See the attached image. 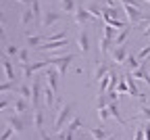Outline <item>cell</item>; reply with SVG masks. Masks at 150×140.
I'll return each mask as SVG.
<instances>
[{
  "mask_svg": "<svg viewBox=\"0 0 150 140\" xmlns=\"http://www.w3.org/2000/svg\"><path fill=\"white\" fill-rule=\"evenodd\" d=\"M129 31H131V25H127V27H125V31H121V34H119V36L115 38V44H117V46H123V42L127 40Z\"/></svg>",
  "mask_w": 150,
  "mask_h": 140,
  "instance_id": "obj_26",
  "label": "cell"
},
{
  "mask_svg": "<svg viewBox=\"0 0 150 140\" xmlns=\"http://www.w3.org/2000/svg\"><path fill=\"white\" fill-rule=\"evenodd\" d=\"M44 101H46V107H48V109L54 107V90H52L48 84L44 86Z\"/></svg>",
  "mask_w": 150,
  "mask_h": 140,
  "instance_id": "obj_17",
  "label": "cell"
},
{
  "mask_svg": "<svg viewBox=\"0 0 150 140\" xmlns=\"http://www.w3.org/2000/svg\"><path fill=\"white\" fill-rule=\"evenodd\" d=\"M38 132H40V136H42V140H54V138H50V136H48V134H46L44 130H38Z\"/></svg>",
  "mask_w": 150,
  "mask_h": 140,
  "instance_id": "obj_45",
  "label": "cell"
},
{
  "mask_svg": "<svg viewBox=\"0 0 150 140\" xmlns=\"http://www.w3.org/2000/svg\"><path fill=\"white\" fill-rule=\"evenodd\" d=\"M2 69H4V75L8 77V82H15V69H13V65H11V61L6 59V54H4V59H2Z\"/></svg>",
  "mask_w": 150,
  "mask_h": 140,
  "instance_id": "obj_14",
  "label": "cell"
},
{
  "mask_svg": "<svg viewBox=\"0 0 150 140\" xmlns=\"http://www.w3.org/2000/svg\"><path fill=\"white\" fill-rule=\"evenodd\" d=\"M117 92H119V94H129V86H127V79H125V77H121V82H119V86H117Z\"/></svg>",
  "mask_w": 150,
  "mask_h": 140,
  "instance_id": "obj_31",
  "label": "cell"
},
{
  "mask_svg": "<svg viewBox=\"0 0 150 140\" xmlns=\"http://www.w3.org/2000/svg\"><path fill=\"white\" fill-rule=\"evenodd\" d=\"M108 140H115V136H110V138H108Z\"/></svg>",
  "mask_w": 150,
  "mask_h": 140,
  "instance_id": "obj_49",
  "label": "cell"
},
{
  "mask_svg": "<svg viewBox=\"0 0 150 140\" xmlns=\"http://www.w3.org/2000/svg\"><path fill=\"white\" fill-rule=\"evenodd\" d=\"M142 36H144V38H150V23H148V27L142 31Z\"/></svg>",
  "mask_w": 150,
  "mask_h": 140,
  "instance_id": "obj_47",
  "label": "cell"
},
{
  "mask_svg": "<svg viewBox=\"0 0 150 140\" xmlns=\"http://www.w3.org/2000/svg\"><path fill=\"white\" fill-rule=\"evenodd\" d=\"M48 2H50V0H48Z\"/></svg>",
  "mask_w": 150,
  "mask_h": 140,
  "instance_id": "obj_51",
  "label": "cell"
},
{
  "mask_svg": "<svg viewBox=\"0 0 150 140\" xmlns=\"http://www.w3.org/2000/svg\"><path fill=\"white\" fill-rule=\"evenodd\" d=\"M127 56H129V52H127L125 46H115L110 50V59H112V63H115V65H125Z\"/></svg>",
  "mask_w": 150,
  "mask_h": 140,
  "instance_id": "obj_5",
  "label": "cell"
},
{
  "mask_svg": "<svg viewBox=\"0 0 150 140\" xmlns=\"http://www.w3.org/2000/svg\"><path fill=\"white\" fill-rule=\"evenodd\" d=\"M79 126H81V119H79V117H75V119H73V121H71V124L67 126V130H69V132L73 134L75 130H79Z\"/></svg>",
  "mask_w": 150,
  "mask_h": 140,
  "instance_id": "obj_35",
  "label": "cell"
},
{
  "mask_svg": "<svg viewBox=\"0 0 150 140\" xmlns=\"http://www.w3.org/2000/svg\"><path fill=\"white\" fill-rule=\"evenodd\" d=\"M13 134H15V130H13V128H6V130L2 132V136H0V140H11Z\"/></svg>",
  "mask_w": 150,
  "mask_h": 140,
  "instance_id": "obj_38",
  "label": "cell"
},
{
  "mask_svg": "<svg viewBox=\"0 0 150 140\" xmlns=\"http://www.w3.org/2000/svg\"><path fill=\"white\" fill-rule=\"evenodd\" d=\"M19 94H21V98H25V101H27V98H31V88H29L27 84H23L21 88H19Z\"/></svg>",
  "mask_w": 150,
  "mask_h": 140,
  "instance_id": "obj_32",
  "label": "cell"
},
{
  "mask_svg": "<svg viewBox=\"0 0 150 140\" xmlns=\"http://www.w3.org/2000/svg\"><path fill=\"white\" fill-rule=\"evenodd\" d=\"M144 2H148V4H150V0H144Z\"/></svg>",
  "mask_w": 150,
  "mask_h": 140,
  "instance_id": "obj_50",
  "label": "cell"
},
{
  "mask_svg": "<svg viewBox=\"0 0 150 140\" xmlns=\"http://www.w3.org/2000/svg\"><path fill=\"white\" fill-rule=\"evenodd\" d=\"M108 73H110V65L104 63V61H98L96 67H94V79H96V82H100V79L106 77Z\"/></svg>",
  "mask_w": 150,
  "mask_h": 140,
  "instance_id": "obj_8",
  "label": "cell"
},
{
  "mask_svg": "<svg viewBox=\"0 0 150 140\" xmlns=\"http://www.w3.org/2000/svg\"><path fill=\"white\" fill-rule=\"evenodd\" d=\"M44 75H46V84H48L54 92H59V75H61V73H59V69L50 65V67L46 69V73H44Z\"/></svg>",
  "mask_w": 150,
  "mask_h": 140,
  "instance_id": "obj_6",
  "label": "cell"
},
{
  "mask_svg": "<svg viewBox=\"0 0 150 140\" xmlns=\"http://www.w3.org/2000/svg\"><path fill=\"white\" fill-rule=\"evenodd\" d=\"M108 115L112 117V119H115V121L119 124V126H125V119L121 117V113H119V107H117V103H108Z\"/></svg>",
  "mask_w": 150,
  "mask_h": 140,
  "instance_id": "obj_12",
  "label": "cell"
},
{
  "mask_svg": "<svg viewBox=\"0 0 150 140\" xmlns=\"http://www.w3.org/2000/svg\"><path fill=\"white\" fill-rule=\"evenodd\" d=\"M19 52H21V50H17V46H13V44L6 48V54H11V56H13V54H19Z\"/></svg>",
  "mask_w": 150,
  "mask_h": 140,
  "instance_id": "obj_42",
  "label": "cell"
},
{
  "mask_svg": "<svg viewBox=\"0 0 150 140\" xmlns=\"http://www.w3.org/2000/svg\"><path fill=\"white\" fill-rule=\"evenodd\" d=\"M73 59H75L73 54H59V56H54V59H48V61H50V65H52V67L59 69V73H61V75H65Z\"/></svg>",
  "mask_w": 150,
  "mask_h": 140,
  "instance_id": "obj_2",
  "label": "cell"
},
{
  "mask_svg": "<svg viewBox=\"0 0 150 140\" xmlns=\"http://www.w3.org/2000/svg\"><path fill=\"white\" fill-rule=\"evenodd\" d=\"M75 25H86L90 19H92V13L88 11V6L83 4H77V9H75Z\"/></svg>",
  "mask_w": 150,
  "mask_h": 140,
  "instance_id": "obj_4",
  "label": "cell"
},
{
  "mask_svg": "<svg viewBox=\"0 0 150 140\" xmlns=\"http://www.w3.org/2000/svg\"><path fill=\"white\" fill-rule=\"evenodd\" d=\"M106 96H108V101H110V103H115V101H117V96H119V92H108Z\"/></svg>",
  "mask_w": 150,
  "mask_h": 140,
  "instance_id": "obj_43",
  "label": "cell"
},
{
  "mask_svg": "<svg viewBox=\"0 0 150 140\" xmlns=\"http://www.w3.org/2000/svg\"><path fill=\"white\" fill-rule=\"evenodd\" d=\"M33 19H35V15H33V11H31V6H27L25 11H23V15H21V25H29L31 21H33Z\"/></svg>",
  "mask_w": 150,
  "mask_h": 140,
  "instance_id": "obj_20",
  "label": "cell"
},
{
  "mask_svg": "<svg viewBox=\"0 0 150 140\" xmlns=\"http://www.w3.org/2000/svg\"><path fill=\"white\" fill-rule=\"evenodd\" d=\"M121 2H123V4H127V6H136V9H140V11H142V9H144V4H146L144 0H121Z\"/></svg>",
  "mask_w": 150,
  "mask_h": 140,
  "instance_id": "obj_30",
  "label": "cell"
},
{
  "mask_svg": "<svg viewBox=\"0 0 150 140\" xmlns=\"http://www.w3.org/2000/svg\"><path fill=\"white\" fill-rule=\"evenodd\" d=\"M15 88V82H2L0 84V92H6V90H13Z\"/></svg>",
  "mask_w": 150,
  "mask_h": 140,
  "instance_id": "obj_39",
  "label": "cell"
},
{
  "mask_svg": "<svg viewBox=\"0 0 150 140\" xmlns=\"http://www.w3.org/2000/svg\"><path fill=\"white\" fill-rule=\"evenodd\" d=\"M61 9H63L65 13H75L77 4H75V0H61Z\"/></svg>",
  "mask_w": 150,
  "mask_h": 140,
  "instance_id": "obj_22",
  "label": "cell"
},
{
  "mask_svg": "<svg viewBox=\"0 0 150 140\" xmlns=\"http://www.w3.org/2000/svg\"><path fill=\"white\" fill-rule=\"evenodd\" d=\"M110 42H112V40H110V38H106V36H102V38H100V44H98V46H100V52H102V54H106V52L110 50Z\"/></svg>",
  "mask_w": 150,
  "mask_h": 140,
  "instance_id": "obj_24",
  "label": "cell"
},
{
  "mask_svg": "<svg viewBox=\"0 0 150 140\" xmlns=\"http://www.w3.org/2000/svg\"><path fill=\"white\" fill-rule=\"evenodd\" d=\"M108 96L106 94H98V98H96V109H106L108 107Z\"/></svg>",
  "mask_w": 150,
  "mask_h": 140,
  "instance_id": "obj_27",
  "label": "cell"
},
{
  "mask_svg": "<svg viewBox=\"0 0 150 140\" xmlns=\"http://www.w3.org/2000/svg\"><path fill=\"white\" fill-rule=\"evenodd\" d=\"M121 11L117 6H104L102 9V19H119Z\"/></svg>",
  "mask_w": 150,
  "mask_h": 140,
  "instance_id": "obj_15",
  "label": "cell"
},
{
  "mask_svg": "<svg viewBox=\"0 0 150 140\" xmlns=\"http://www.w3.org/2000/svg\"><path fill=\"white\" fill-rule=\"evenodd\" d=\"M136 56H138V61H140V63H144L146 59L150 56V42H148V44H146V46H144V48H142V50L136 54Z\"/></svg>",
  "mask_w": 150,
  "mask_h": 140,
  "instance_id": "obj_29",
  "label": "cell"
},
{
  "mask_svg": "<svg viewBox=\"0 0 150 140\" xmlns=\"http://www.w3.org/2000/svg\"><path fill=\"white\" fill-rule=\"evenodd\" d=\"M104 36L112 40V38H115V27H110V25H104Z\"/></svg>",
  "mask_w": 150,
  "mask_h": 140,
  "instance_id": "obj_40",
  "label": "cell"
},
{
  "mask_svg": "<svg viewBox=\"0 0 150 140\" xmlns=\"http://www.w3.org/2000/svg\"><path fill=\"white\" fill-rule=\"evenodd\" d=\"M90 136H92L94 140H108V138H110L102 128H90Z\"/></svg>",
  "mask_w": 150,
  "mask_h": 140,
  "instance_id": "obj_18",
  "label": "cell"
},
{
  "mask_svg": "<svg viewBox=\"0 0 150 140\" xmlns=\"http://www.w3.org/2000/svg\"><path fill=\"white\" fill-rule=\"evenodd\" d=\"M134 140H146V136H144V124L136 130V134H134Z\"/></svg>",
  "mask_w": 150,
  "mask_h": 140,
  "instance_id": "obj_37",
  "label": "cell"
},
{
  "mask_svg": "<svg viewBox=\"0 0 150 140\" xmlns=\"http://www.w3.org/2000/svg\"><path fill=\"white\" fill-rule=\"evenodd\" d=\"M33 124H35V128H38V130H42L44 117H42V113H40V111H35V113H33Z\"/></svg>",
  "mask_w": 150,
  "mask_h": 140,
  "instance_id": "obj_34",
  "label": "cell"
},
{
  "mask_svg": "<svg viewBox=\"0 0 150 140\" xmlns=\"http://www.w3.org/2000/svg\"><path fill=\"white\" fill-rule=\"evenodd\" d=\"M138 119H142V124H148L150 121V109L148 107H140V111L134 115V121H138Z\"/></svg>",
  "mask_w": 150,
  "mask_h": 140,
  "instance_id": "obj_16",
  "label": "cell"
},
{
  "mask_svg": "<svg viewBox=\"0 0 150 140\" xmlns=\"http://www.w3.org/2000/svg\"><path fill=\"white\" fill-rule=\"evenodd\" d=\"M125 67H127L129 71H136V69H140V67H142V63L138 61V56L129 54V56H127V61H125Z\"/></svg>",
  "mask_w": 150,
  "mask_h": 140,
  "instance_id": "obj_19",
  "label": "cell"
},
{
  "mask_svg": "<svg viewBox=\"0 0 150 140\" xmlns=\"http://www.w3.org/2000/svg\"><path fill=\"white\" fill-rule=\"evenodd\" d=\"M31 11H33L35 19H42V13H40V0H33V2H31Z\"/></svg>",
  "mask_w": 150,
  "mask_h": 140,
  "instance_id": "obj_36",
  "label": "cell"
},
{
  "mask_svg": "<svg viewBox=\"0 0 150 140\" xmlns=\"http://www.w3.org/2000/svg\"><path fill=\"white\" fill-rule=\"evenodd\" d=\"M102 2H104L106 6H115V0H102Z\"/></svg>",
  "mask_w": 150,
  "mask_h": 140,
  "instance_id": "obj_48",
  "label": "cell"
},
{
  "mask_svg": "<svg viewBox=\"0 0 150 140\" xmlns=\"http://www.w3.org/2000/svg\"><path fill=\"white\" fill-rule=\"evenodd\" d=\"M15 111H17L19 115H23V113L27 111V101H25V98H19V101L15 103Z\"/></svg>",
  "mask_w": 150,
  "mask_h": 140,
  "instance_id": "obj_28",
  "label": "cell"
},
{
  "mask_svg": "<svg viewBox=\"0 0 150 140\" xmlns=\"http://www.w3.org/2000/svg\"><path fill=\"white\" fill-rule=\"evenodd\" d=\"M19 63H21L23 67L29 63V52H27V48H23L21 52H19Z\"/></svg>",
  "mask_w": 150,
  "mask_h": 140,
  "instance_id": "obj_33",
  "label": "cell"
},
{
  "mask_svg": "<svg viewBox=\"0 0 150 140\" xmlns=\"http://www.w3.org/2000/svg\"><path fill=\"white\" fill-rule=\"evenodd\" d=\"M61 19V15L56 13V11H46L44 13V17H42V25L44 27H50V25H54L56 21Z\"/></svg>",
  "mask_w": 150,
  "mask_h": 140,
  "instance_id": "obj_11",
  "label": "cell"
},
{
  "mask_svg": "<svg viewBox=\"0 0 150 140\" xmlns=\"http://www.w3.org/2000/svg\"><path fill=\"white\" fill-rule=\"evenodd\" d=\"M144 136H146V140H150V126L148 124H144Z\"/></svg>",
  "mask_w": 150,
  "mask_h": 140,
  "instance_id": "obj_44",
  "label": "cell"
},
{
  "mask_svg": "<svg viewBox=\"0 0 150 140\" xmlns=\"http://www.w3.org/2000/svg\"><path fill=\"white\" fill-rule=\"evenodd\" d=\"M44 40H48V38H44V36H29L27 38V46L29 48H40L42 46L40 42H44Z\"/></svg>",
  "mask_w": 150,
  "mask_h": 140,
  "instance_id": "obj_21",
  "label": "cell"
},
{
  "mask_svg": "<svg viewBox=\"0 0 150 140\" xmlns=\"http://www.w3.org/2000/svg\"><path fill=\"white\" fill-rule=\"evenodd\" d=\"M88 11L92 13V17H94V19H102V9H100V4H98V2H92V4L88 6Z\"/></svg>",
  "mask_w": 150,
  "mask_h": 140,
  "instance_id": "obj_23",
  "label": "cell"
},
{
  "mask_svg": "<svg viewBox=\"0 0 150 140\" xmlns=\"http://www.w3.org/2000/svg\"><path fill=\"white\" fill-rule=\"evenodd\" d=\"M6 126L8 128H13L17 134H21V132H25V121L21 117H15V115H8L6 117Z\"/></svg>",
  "mask_w": 150,
  "mask_h": 140,
  "instance_id": "obj_10",
  "label": "cell"
},
{
  "mask_svg": "<svg viewBox=\"0 0 150 140\" xmlns=\"http://www.w3.org/2000/svg\"><path fill=\"white\" fill-rule=\"evenodd\" d=\"M98 117L102 119V121H106V119L110 117V115H108V109H98Z\"/></svg>",
  "mask_w": 150,
  "mask_h": 140,
  "instance_id": "obj_41",
  "label": "cell"
},
{
  "mask_svg": "<svg viewBox=\"0 0 150 140\" xmlns=\"http://www.w3.org/2000/svg\"><path fill=\"white\" fill-rule=\"evenodd\" d=\"M48 65H50L48 59H44V61H38V63H27V65L23 67V75H25V79H27V77H31L38 69H44V67H48Z\"/></svg>",
  "mask_w": 150,
  "mask_h": 140,
  "instance_id": "obj_7",
  "label": "cell"
},
{
  "mask_svg": "<svg viewBox=\"0 0 150 140\" xmlns=\"http://www.w3.org/2000/svg\"><path fill=\"white\" fill-rule=\"evenodd\" d=\"M102 23H104V25H110V27H115V29H123V27H125V23L119 21V19H102Z\"/></svg>",
  "mask_w": 150,
  "mask_h": 140,
  "instance_id": "obj_25",
  "label": "cell"
},
{
  "mask_svg": "<svg viewBox=\"0 0 150 140\" xmlns=\"http://www.w3.org/2000/svg\"><path fill=\"white\" fill-rule=\"evenodd\" d=\"M77 107L75 103H67V105H63L61 107V113L56 115V119H54V132H61L63 128H65V121H69V117H71V113H73V109Z\"/></svg>",
  "mask_w": 150,
  "mask_h": 140,
  "instance_id": "obj_1",
  "label": "cell"
},
{
  "mask_svg": "<svg viewBox=\"0 0 150 140\" xmlns=\"http://www.w3.org/2000/svg\"><path fill=\"white\" fill-rule=\"evenodd\" d=\"M125 15H127V21H129V25H136V23H140V21H146V15L140 11V9H136V6H127V4H123V9H121Z\"/></svg>",
  "mask_w": 150,
  "mask_h": 140,
  "instance_id": "obj_3",
  "label": "cell"
},
{
  "mask_svg": "<svg viewBox=\"0 0 150 140\" xmlns=\"http://www.w3.org/2000/svg\"><path fill=\"white\" fill-rule=\"evenodd\" d=\"M40 92H44V86H42L40 79H35V82L31 84V105L35 109L40 107Z\"/></svg>",
  "mask_w": 150,
  "mask_h": 140,
  "instance_id": "obj_9",
  "label": "cell"
},
{
  "mask_svg": "<svg viewBox=\"0 0 150 140\" xmlns=\"http://www.w3.org/2000/svg\"><path fill=\"white\" fill-rule=\"evenodd\" d=\"M77 46H79V50H81L83 54L90 50V36H88V31H79V36H77Z\"/></svg>",
  "mask_w": 150,
  "mask_h": 140,
  "instance_id": "obj_13",
  "label": "cell"
},
{
  "mask_svg": "<svg viewBox=\"0 0 150 140\" xmlns=\"http://www.w3.org/2000/svg\"><path fill=\"white\" fill-rule=\"evenodd\" d=\"M17 2H21V4H23V6H25V9H27V6H29V4H31V2H33V0H17Z\"/></svg>",
  "mask_w": 150,
  "mask_h": 140,
  "instance_id": "obj_46",
  "label": "cell"
}]
</instances>
